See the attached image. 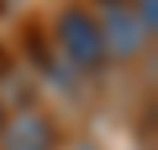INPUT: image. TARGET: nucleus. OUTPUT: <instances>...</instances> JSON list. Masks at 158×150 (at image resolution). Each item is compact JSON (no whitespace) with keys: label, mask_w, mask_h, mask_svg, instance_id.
I'll return each mask as SVG.
<instances>
[{"label":"nucleus","mask_w":158,"mask_h":150,"mask_svg":"<svg viewBox=\"0 0 158 150\" xmlns=\"http://www.w3.org/2000/svg\"><path fill=\"white\" fill-rule=\"evenodd\" d=\"M55 40L66 55V62L74 70L85 73H96L107 66V48L99 37V26H96V15L81 4H66L55 18Z\"/></svg>","instance_id":"obj_1"},{"label":"nucleus","mask_w":158,"mask_h":150,"mask_svg":"<svg viewBox=\"0 0 158 150\" xmlns=\"http://www.w3.org/2000/svg\"><path fill=\"white\" fill-rule=\"evenodd\" d=\"M99 15H96V26H99V37H103V48H107V59H118V62H129L136 59L151 33L143 30V22L136 18L132 11V0H96Z\"/></svg>","instance_id":"obj_2"},{"label":"nucleus","mask_w":158,"mask_h":150,"mask_svg":"<svg viewBox=\"0 0 158 150\" xmlns=\"http://www.w3.org/2000/svg\"><path fill=\"white\" fill-rule=\"evenodd\" d=\"M55 147H59V132L37 110L15 113L0 128V150H55Z\"/></svg>","instance_id":"obj_3"},{"label":"nucleus","mask_w":158,"mask_h":150,"mask_svg":"<svg viewBox=\"0 0 158 150\" xmlns=\"http://www.w3.org/2000/svg\"><path fill=\"white\" fill-rule=\"evenodd\" d=\"M132 11L143 22V30L155 37V30H158V0H132Z\"/></svg>","instance_id":"obj_4"},{"label":"nucleus","mask_w":158,"mask_h":150,"mask_svg":"<svg viewBox=\"0 0 158 150\" xmlns=\"http://www.w3.org/2000/svg\"><path fill=\"white\" fill-rule=\"evenodd\" d=\"M4 121H7V110H4V103H0V128H4Z\"/></svg>","instance_id":"obj_5"}]
</instances>
